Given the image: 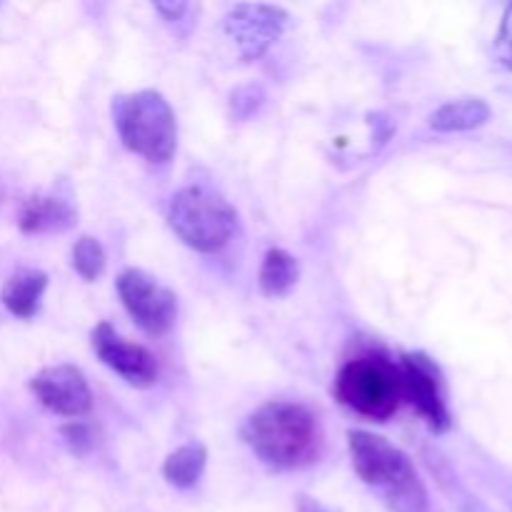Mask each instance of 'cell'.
Returning <instances> with one entry per match:
<instances>
[{"instance_id": "6da1fadb", "label": "cell", "mask_w": 512, "mask_h": 512, "mask_svg": "<svg viewBox=\"0 0 512 512\" xmlns=\"http://www.w3.org/2000/svg\"><path fill=\"white\" fill-rule=\"evenodd\" d=\"M245 440L268 468L300 470L318 458L323 430L305 405L273 400L250 415Z\"/></svg>"}, {"instance_id": "7a4b0ae2", "label": "cell", "mask_w": 512, "mask_h": 512, "mask_svg": "<svg viewBox=\"0 0 512 512\" xmlns=\"http://www.w3.org/2000/svg\"><path fill=\"white\" fill-rule=\"evenodd\" d=\"M348 445L355 473L360 475V480L368 488L380 493V498L390 510H428V493H425L413 463H410L403 450L390 445L380 435L365 433V430H350Z\"/></svg>"}, {"instance_id": "3957f363", "label": "cell", "mask_w": 512, "mask_h": 512, "mask_svg": "<svg viewBox=\"0 0 512 512\" xmlns=\"http://www.w3.org/2000/svg\"><path fill=\"white\" fill-rule=\"evenodd\" d=\"M115 128L120 140L135 155H143L150 163H165L175 153L178 123L168 100L155 90L123 95L113 105Z\"/></svg>"}, {"instance_id": "277c9868", "label": "cell", "mask_w": 512, "mask_h": 512, "mask_svg": "<svg viewBox=\"0 0 512 512\" xmlns=\"http://www.w3.org/2000/svg\"><path fill=\"white\" fill-rule=\"evenodd\" d=\"M335 398L365 418L388 420L405 400L400 365L375 353L350 360L335 378Z\"/></svg>"}, {"instance_id": "5b68a950", "label": "cell", "mask_w": 512, "mask_h": 512, "mask_svg": "<svg viewBox=\"0 0 512 512\" xmlns=\"http://www.w3.org/2000/svg\"><path fill=\"white\" fill-rule=\"evenodd\" d=\"M168 223L188 248L215 253L233 238L238 215L228 200L205 188H183L173 195Z\"/></svg>"}, {"instance_id": "8992f818", "label": "cell", "mask_w": 512, "mask_h": 512, "mask_svg": "<svg viewBox=\"0 0 512 512\" xmlns=\"http://www.w3.org/2000/svg\"><path fill=\"white\" fill-rule=\"evenodd\" d=\"M118 293L125 310L150 335H163L178 318V300L173 290L160 285L143 270H125L118 278Z\"/></svg>"}, {"instance_id": "52a82bcc", "label": "cell", "mask_w": 512, "mask_h": 512, "mask_svg": "<svg viewBox=\"0 0 512 512\" xmlns=\"http://www.w3.org/2000/svg\"><path fill=\"white\" fill-rule=\"evenodd\" d=\"M403 373V393L405 400L418 408V413L428 420V425L438 433L450 428V413L445 405L443 378L440 368L425 353H408L403 355L400 363Z\"/></svg>"}, {"instance_id": "ba28073f", "label": "cell", "mask_w": 512, "mask_h": 512, "mask_svg": "<svg viewBox=\"0 0 512 512\" xmlns=\"http://www.w3.org/2000/svg\"><path fill=\"white\" fill-rule=\"evenodd\" d=\"M30 390L43 408L63 418H80L93 408L88 380L73 365H53V368L40 370L30 383Z\"/></svg>"}, {"instance_id": "9c48e42d", "label": "cell", "mask_w": 512, "mask_h": 512, "mask_svg": "<svg viewBox=\"0 0 512 512\" xmlns=\"http://www.w3.org/2000/svg\"><path fill=\"white\" fill-rule=\"evenodd\" d=\"M285 10L273 5L240 3L225 18V30L238 43L245 60H255L280 38L285 28Z\"/></svg>"}, {"instance_id": "30bf717a", "label": "cell", "mask_w": 512, "mask_h": 512, "mask_svg": "<svg viewBox=\"0 0 512 512\" xmlns=\"http://www.w3.org/2000/svg\"><path fill=\"white\" fill-rule=\"evenodd\" d=\"M90 338H93V350L98 353V358L110 370H115L120 378L128 380L130 385H135V388H148V385L155 383V378H158V363H155L153 353L145 350L143 345L123 340L108 323H100Z\"/></svg>"}, {"instance_id": "8fae6325", "label": "cell", "mask_w": 512, "mask_h": 512, "mask_svg": "<svg viewBox=\"0 0 512 512\" xmlns=\"http://www.w3.org/2000/svg\"><path fill=\"white\" fill-rule=\"evenodd\" d=\"M18 225L23 233H63L75 225V210L53 195H35L20 208Z\"/></svg>"}, {"instance_id": "7c38bea8", "label": "cell", "mask_w": 512, "mask_h": 512, "mask_svg": "<svg viewBox=\"0 0 512 512\" xmlns=\"http://www.w3.org/2000/svg\"><path fill=\"white\" fill-rule=\"evenodd\" d=\"M45 288H48V275L40 270H20L5 283L3 305L15 318H33L38 313Z\"/></svg>"}, {"instance_id": "4fadbf2b", "label": "cell", "mask_w": 512, "mask_h": 512, "mask_svg": "<svg viewBox=\"0 0 512 512\" xmlns=\"http://www.w3.org/2000/svg\"><path fill=\"white\" fill-rule=\"evenodd\" d=\"M300 278L298 260L280 248H270L260 265L258 285L265 298H283L295 288Z\"/></svg>"}, {"instance_id": "5bb4252c", "label": "cell", "mask_w": 512, "mask_h": 512, "mask_svg": "<svg viewBox=\"0 0 512 512\" xmlns=\"http://www.w3.org/2000/svg\"><path fill=\"white\" fill-rule=\"evenodd\" d=\"M490 120V105L478 98H463L445 103L430 115V128L440 133H455V130L480 128Z\"/></svg>"}, {"instance_id": "9a60e30c", "label": "cell", "mask_w": 512, "mask_h": 512, "mask_svg": "<svg viewBox=\"0 0 512 512\" xmlns=\"http://www.w3.org/2000/svg\"><path fill=\"white\" fill-rule=\"evenodd\" d=\"M205 463H208V450L200 443H188L168 455L163 465V475L170 485L180 490L193 488L203 475Z\"/></svg>"}, {"instance_id": "2e32d148", "label": "cell", "mask_w": 512, "mask_h": 512, "mask_svg": "<svg viewBox=\"0 0 512 512\" xmlns=\"http://www.w3.org/2000/svg\"><path fill=\"white\" fill-rule=\"evenodd\" d=\"M105 263H108V258H105V250L98 240L90 238V235L78 238V243L73 245V268L80 278L93 283L105 273Z\"/></svg>"}, {"instance_id": "e0dca14e", "label": "cell", "mask_w": 512, "mask_h": 512, "mask_svg": "<svg viewBox=\"0 0 512 512\" xmlns=\"http://www.w3.org/2000/svg\"><path fill=\"white\" fill-rule=\"evenodd\" d=\"M495 45H498V55L503 58V63H508L512 68V5H508V10H505Z\"/></svg>"}, {"instance_id": "ac0fdd59", "label": "cell", "mask_w": 512, "mask_h": 512, "mask_svg": "<svg viewBox=\"0 0 512 512\" xmlns=\"http://www.w3.org/2000/svg\"><path fill=\"white\" fill-rule=\"evenodd\" d=\"M63 435H65V443L73 448V453L83 455L85 450L93 448V438H90V428L88 425H68V428H63Z\"/></svg>"}, {"instance_id": "d6986e66", "label": "cell", "mask_w": 512, "mask_h": 512, "mask_svg": "<svg viewBox=\"0 0 512 512\" xmlns=\"http://www.w3.org/2000/svg\"><path fill=\"white\" fill-rule=\"evenodd\" d=\"M155 10H158V13H163L168 20H178L180 15L188 10V5L185 3H155Z\"/></svg>"}, {"instance_id": "ffe728a7", "label": "cell", "mask_w": 512, "mask_h": 512, "mask_svg": "<svg viewBox=\"0 0 512 512\" xmlns=\"http://www.w3.org/2000/svg\"><path fill=\"white\" fill-rule=\"evenodd\" d=\"M298 512H328V510H325L320 503H315V500L300 498L298 500Z\"/></svg>"}]
</instances>
